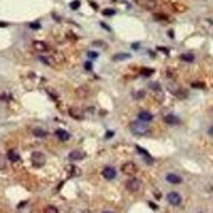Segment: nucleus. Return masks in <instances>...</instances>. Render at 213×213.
<instances>
[{"label": "nucleus", "instance_id": "27", "mask_svg": "<svg viewBox=\"0 0 213 213\" xmlns=\"http://www.w3.org/2000/svg\"><path fill=\"white\" fill-rule=\"evenodd\" d=\"M87 57L91 58V59H96V58H98V53L95 51H89L87 52Z\"/></svg>", "mask_w": 213, "mask_h": 213}, {"label": "nucleus", "instance_id": "21", "mask_svg": "<svg viewBox=\"0 0 213 213\" xmlns=\"http://www.w3.org/2000/svg\"><path fill=\"white\" fill-rule=\"evenodd\" d=\"M7 167V158L3 155H0V170H3Z\"/></svg>", "mask_w": 213, "mask_h": 213}, {"label": "nucleus", "instance_id": "34", "mask_svg": "<svg viewBox=\"0 0 213 213\" xmlns=\"http://www.w3.org/2000/svg\"><path fill=\"white\" fill-rule=\"evenodd\" d=\"M101 26L104 27V28H106L108 31H111V29H110V27H108L107 25H104V24H101Z\"/></svg>", "mask_w": 213, "mask_h": 213}, {"label": "nucleus", "instance_id": "8", "mask_svg": "<svg viewBox=\"0 0 213 213\" xmlns=\"http://www.w3.org/2000/svg\"><path fill=\"white\" fill-rule=\"evenodd\" d=\"M84 157H85V152L80 149L72 150V151L69 152V155H68L69 160H72V161H79V160L83 159Z\"/></svg>", "mask_w": 213, "mask_h": 213}, {"label": "nucleus", "instance_id": "33", "mask_svg": "<svg viewBox=\"0 0 213 213\" xmlns=\"http://www.w3.org/2000/svg\"><path fill=\"white\" fill-rule=\"evenodd\" d=\"M208 133H209V135L213 137V126L209 128V130H208Z\"/></svg>", "mask_w": 213, "mask_h": 213}, {"label": "nucleus", "instance_id": "31", "mask_svg": "<svg viewBox=\"0 0 213 213\" xmlns=\"http://www.w3.org/2000/svg\"><path fill=\"white\" fill-rule=\"evenodd\" d=\"M113 135H114V132L113 131H107L106 137H107V139H110V137H112Z\"/></svg>", "mask_w": 213, "mask_h": 213}, {"label": "nucleus", "instance_id": "19", "mask_svg": "<svg viewBox=\"0 0 213 213\" xmlns=\"http://www.w3.org/2000/svg\"><path fill=\"white\" fill-rule=\"evenodd\" d=\"M33 134L37 137H44L47 133L45 130L41 129V128H35V129L33 130Z\"/></svg>", "mask_w": 213, "mask_h": 213}, {"label": "nucleus", "instance_id": "4", "mask_svg": "<svg viewBox=\"0 0 213 213\" xmlns=\"http://www.w3.org/2000/svg\"><path fill=\"white\" fill-rule=\"evenodd\" d=\"M122 172L127 176H133V175L137 174V167L133 162H126L122 166Z\"/></svg>", "mask_w": 213, "mask_h": 213}, {"label": "nucleus", "instance_id": "28", "mask_svg": "<svg viewBox=\"0 0 213 213\" xmlns=\"http://www.w3.org/2000/svg\"><path fill=\"white\" fill-rule=\"evenodd\" d=\"M192 86L197 87V89H202V87H205V84L201 82H194V83H192Z\"/></svg>", "mask_w": 213, "mask_h": 213}, {"label": "nucleus", "instance_id": "26", "mask_svg": "<svg viewBox=\"0 0 213 213\" xmlns=\"http://www.w3.org/2000/svg\"><path fill=\"white\" fill-rule=\"evenodd\" d=\"M92 45H93V46H96V47H100V48H102V47L106 46V44H104V42H101V41L93 42V43H92Z\"/></svg>", "mask_w": 213, "mask_h": 213}, {"label": "nucleus", "instance_id": "16", "mask_svg": "<svg viewBox=\"0 0 213 213\" xmlns=\"http://www.w3.org/2000/svg\"><path fill=\"white\" fill-rule=\"evenodd\" d=\"M7 159L10 160V161H12V162H16V161H18L19 160V155L17 154V151L16 150H14V149H11V150H9L7 151Z\"/></svg>", "mask_w": 213, "mask_h": 213}, {"label": "nucleus", "instance_id": "30", "mask_svg": "<svg viewBox=\"0 0 213 213\" xmlns=\"http://www.w3.org/2000/svg\"><path fill=\"white\" fill-rule=\"evenodd\" d=\"M92 63L91 62H85L84 63V68L86 69V71H92Z\"/></svg>", "mask_w": 213, "mask_h": 213}, {"label": "nucleus", "instance_id": "11", "mask_svg": "<svg viewBox=\"0 0 213 213\" xmlns=\"http://www.w3.org/2000/svg\"><path fill=\"white\" fill-rule=\"evenodd\" d=\"M137 117H139L140 121H142L144 123H149V122L152 121V118H154V115L150 113V112L141 111L139 114H137Z\"/></svg>", "mask_w": 213, "mask_h": 213}, {"label": "nucleus", "instance_id": "14", "mask_svg": "<svg viewBox=\"0 0 213 213\" xmlns=\"http://www.w3.org/2000/svg\"><path fill=\"white\" fill-rule=\"evenodd\" d=\"M90 94V89L87 86H80L76 90V95L81 99H84Z\"/></svg>", "mask_w": 213, "mask_h": 213}, {"label": "nucleus", "instance_id": "36", "mask_svg": "<svg viewBox=\"0 0 213 213\" xmlns=\"http://www.w3.org/2000/svg\"><path fill=\"white\" fill-rule=\"evenodd\" d=\"M7 26V24H1V22H0V27H6Z\"/></svg>", "mask_w": 213, "mask_h": 213}, {"label": "nucleus", "instance_id": "5", "mask_svg": "<svg viewBox=\"0 0 213 213\" xmlns=\"http://www.w3.org/2000/svg\"><path fill=\"white\" fill-rule=\"evenodd\" d=\"M140 185H141V182L137 178H130L126 181V189L130 192H137L140 189Z\"/></svg>", "mask_w": 213, "mask_h": 213}, {"label": "nucleus", "instance_id": "3", "mask_svg": "<svg viewBox=\"0 0 213 213\" xmlns=\"http://www.w3.org/2000/svg\"><path fill=\"white\" fill-rule=\"evenodd\" d=\"M68 114H69V116L72 117L74 119H76V121H82V119H84V117H85L84 111L81 109V108H78V107L69 108Z\"/></svg>", "mask_w": 213, "mask_h": 213}, {"label": "nucleus", "instance_id": "6", "mask_svg": "<svg viewBox=\"0 0 213 213\" xmlns=\"http://www.w3.org/2000/svg\"><path fill=\"white\" fill-rule=\"evenodd\" d=\"M166 199L170 205H173V206H179V205L181 204V200H182L181 196H180L177 192L169 193L166 196Z\"/></svg>", "mask_w": 213, "mask_h": 213}, {"label": "nucleus", "instance_id": "17", "mask_svg": "<svg viewBox=\"0 0 213 213\" xmlns=\"http://www.w3.org/2000/svg\"><path fill=\"white\" fill-rule=\"evenodd\" d=\"M131 58L129 53H126V52H122V53H116L115 56H113L112 58V60L113 61H116V62H119V61H125V60H128Z\"/></svg>", "mask_w": 213, "mask_h": 213}, {"label": "nucleus", "instance_id": "18", "mask_svg": "<svg viewBox=\"0 0 213 213\" xmlns=\"http://www.w3.org/2000/svg\"><path fill=\"white\" fill-rule=\"evenodd\" d=\"M180 59L185 62H193L194 61V56L191 53H183L180 56Z\"/></svg>", "mask_w": 213, "mask_h": 213}, {"label": "nucleus", "instance_id": "15", "mask_svg": "<svg viewBox=\"0 0 213 213\" xmlns=\"http://www.w3.org/2000/svg\"><path fill=\"white\" fill-rule=\"evenodd\" d=\"M166 180L172 184H179L180 182L182 181L181 177L178 176V175H176V174H169L166 176Z\"/></svg>", "mask_w": 213, "mask_h": 213}, {"label": "nucleus", "instance_id": "24", "mask_svg": "<svg viewBox=\"0 0 213 213\" xmlns=\"http://www.w3.org/2000/svg\"><path fill=\"white\" fill-rule=\"evenodd\" d=\"M144 96H145V92H144V91H142V90L134 94V98H135V99H141V98H143Z\"/></svg>", "mask_w": 213, "mask_h": 213}, {"label": "nucleus", "instance_id": "9", "mask_svg": "<svg viewBox=\"0 0 213 213\" xmlns=\"http://www.w3.org/2000/svg\"><path fill=\"white\" fill-rule=\"evenodd\" d=\"M137 151H139L140 154L143 155V159H144L145 163L148 164V165H151L152 163H154V159H152L151 156H150V155L144 148H142L141 146H137Z\"/></svg>", "mask_w": 213, "mask_h": 213}, {"label": "nucleus", "instance_id": "7", "mask_svg": "<svg viewBox=\"0 0 213 213\" xmlns=\"http://www.w3.org/2000/svg\"><path fill=\"white\" fill-rule=\"evenodd\" d=\"M102 176L107 180H112L116 177V169L112 166H107L102 170Z\"/></svg>", "mask_w": 213, "mask_h": 213}, {"label": "nucleus", "instance_id": "37", "mask_svg": "<svg viewBox=\"0 0 213 213\" xmlns=\"http://www.w3.org/2000/svg\"><path fill=\"white\" fill-rule=\"evenodd\" d=\"M104 213H112V212H109V211H107V212H104Z\"/></svg>", "mask_w": 213, "mask_h": 213}, {"label": "nucleus", "instance_id": "22", "mask_svg": "<svg viewBox=\"0 0 213 213\" xmlns=\"http://www.w3.org/2000/svg\"><path fill=\"white\" fill-rule=\"evenodd\" d=\"M44 213H59L58 209L53 206H47L44 209Z\"/></svg>", "mask_w": 213, "mask_h": 213}, {"label": "nucleus", "instance_id": "29", "mask_svg": "<svg viewBox=\"0 0 213 213\" xmlns=\"http://www.w3.org/2000/svg\"><path fill=\"white\" fill-rule=\"evenodd\" d=\"M30 28L32 29H39L41 28V25L39 24V22H32V24H30Z\"/></svg>", "mask_w": 213, "mask_h": 213}, {"label": "nucleus", "instance_id": "2", "mask_svg": "<svg viewBox=\"0 0 213 213\" xmlns=\"http://www.w3.org/2000/svg\"><path fill=\"white\" fill-rule=\"evenodd\" d=\"M31 162L34 167H42L46 163V157L43 152L35 151L31 155Z\"/></svg>", "mask_w": 213, "mask_h": 213}, {"label": "nucleus", "instance_id": "35", "mask_svg": "<svg viewBox=\"0 0 213 213\" xmlns=\"http://www.w3.org/2000/svg\"><path fill=\"white\" fill-rule=\"evenodd\" d=\"M169 35H170V37H172V39H173V37H174V32H172V31H170V32H169Z\"/></svg>", "mask_w": 213, "mask_h": 213}, {"label": "nucleus", "instance_id": "32", "mask_svg": "<svg viewBox=\"0 0 213 213\" xmlns=\"http://www.w3.org/2000/svg\"><path fill=\"white\" fill-rule=\"evenodd\" d=\"M131 46H132V48H133L134 50H137V48H139L140 44H139V43H133V44H132Z\"/></svg>", "mask_w": 213, "mask_h": 213}, {"label": "nucleus", "instance_id": "1", "mask_svg": "<svg viewBox=\"0 0 213 213\" xmlns=\"http://www.w3.org/2000/svg\"><path fill=\"white\" fill-rule=\"evenodd\" d=\"M144 122H132L130 124V130L135 135H144L148 131V127L146 124H143Z\"/></svg>", "mask_w": 213, "mask_h": 213}, {"label": "nucleus", "instance_id": "12", "mask_svg": "<svg viewBox=\"0 0 213 213\" xmlns=\"http://www.w3.org/2000/svg\"><path fill=\"white\" fill-rule=\"evenodd\" d=\"M56 135L57 137L60 140V141L62 142H66L69 140V137H71V134L68 133V132L66 131V130H63V129H59L56 131Z\"/></svg>", "mask_w": 213, "mask_h": 213}, {"label": "nucleus", "instance_id": "23", "mask_svg": "<svg viewBox=\"0 0 213 213\" xmlns=\"http://www.w3.org/2000/svg\"><path fill=\"white\" fill-rule=\"evenodd\" d=\"M102 14L106 15V16H111V15L115 14V11L113 9H104V12H102Z\"/></svg>", "mask_w": 213, "mask_h": 213}, {"label": "nucleus", "instance_id": "13", "mask_svg": "<svg viewBox=\"0 0 213 213\" xmlns=\"http://www.w3.org/2000/svg\"><path fill=\"white\" fill-rule=\"evenodd\" d=\"M33 48L35 49L36 51H39V52H45V51H47V50L49 49L48 45H47L46 43L41 42V41L33 42Z\"/></svg>", "mask_w": 213, "mask_h": 213}, {"label": "nucleus", "instance_id": "25", "mask_svg": "<svg viewBox=\"0 0 213 213\" xmlns=\"http://www.w3.org/2000/svg\"><path fill=\"white\" fill-rule=\"evenodd\" d=\"M80 6V1L79 0H75V1H72L71 3V7L72 10H77Z\"/></svg>", "mask_w": 213, "mask_h": 213}, {"label": "nucleus", "instance_id": "20", "mask_svg": "<svg viewBox=\"0 0 213 213\" xmlns=\"http://www.w3.org/2000/svg\"><path fill=\"white\" fill-rule=\"evenodd\" d=\"M154 72H155V69H152V68H146V67H143V68L141 69V75H143V76H146V77L151 76Z\"/></svg>", "mask_w": 213, "mask_h": 213}, {"label": "nucleus", "instance_id": "10", "mask_svg": "<svg viewBox=\"0 0 213 213\" xmlns=\"http://www.w3.org/2000/svg\"><path fill=\"white\" fill-rule=\"evenodd\" d=\"M164 123L169 126H175V125L179 124V118L176 116V115H173V114H167L166 116H164Z\"/></svg>", "mask_w": 213, "mask_h": 213}]
</instances>
